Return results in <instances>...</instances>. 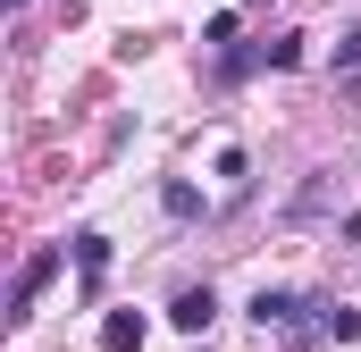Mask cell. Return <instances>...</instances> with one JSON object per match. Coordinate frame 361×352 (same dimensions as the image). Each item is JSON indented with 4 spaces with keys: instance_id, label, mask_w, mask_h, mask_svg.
<instances>
[{
    "instance_id": "obj_1",
    "label": "cell",
    "mask_w": 361,
    "mask_h": 352,
    "mask_svg": "<svg viewBox=\"0 0 361 352\" xmlns=\"http://www.w3.org/2000/svg\"><path fill=\"white\" fill-rule=\"evenodd\" d=\"M302 310H311V294H294V285H261L252 294V327L286 336V344H302Z\"/></svg>"
},
{
    "instance_id": "obj_2",
    "label": "cell",
    "mask_w": 361,
    "mask_h": 352,
    "mask_svg": "<svg viewBox=\"0 0 361 352\" xmlns=\"http://www.w3.org/2000/svg\"><path fill=\"white\" fill-rule=\"evenodd\" d=\"M353 336H361V310H353V302L311 294V310H302V344H353Z\"/></svg>"
},
{
    "instance_id": "obj_3",
    "label": "cell",
    "mask_w": 361,
    "mask_h": 352,
    "mask_svg": "<svg viewBox=\"0 0 361 352\" xmlns=\"http://www.w3.org/2000/svg\"><path fill=\"white\" fill-rule=\"evenodd\" d=\"M59 268H68V244H42V252H34V260L17 268V285H8V310H17V319H25V310H34V294H42V285H51V277H59Z\"/></svg>"
},
{
    "instance_id": "obj_4",
    "label": "cell",
    "mask_w": 361,
    "mask_h": 352,
    "mask_svg": "<svg viewBox=\"0 0 361 352\" xmlns=\"http://www.w3.org/2000/svg\"><path fill=\"white\" fill-rule=\"evenodd\" d=\"M169 319H177L185 336H210V327H219V294H210V285H185L177 302H169Z\"/></svg>"
},
{
    "instance_id": "obj_5",
    "label": "cell",
    "mask_w": 361,
    "mask_h": 352,
    "mask_svg": "<svg viewBox=\"0 0 361 352\" xmlns=\"http://www.w3.org/2000/svg\"><path fill=\"white\" fill-rule=\"evenodd\" d=\"M143 336H152L143 310H109V319H101V352H143Z\"/></svg>"
},
{
    "instance_id": "obj_6",
    "label": "cell",
    "mask_w": 361,
    "mask_h": 352,
    "mask_svg": "<svg viewBox=\"0 0 361 352\" xmlns=\"http://www.w3.org/2000/svg\"><path fill=\"white\" fill-rule=\"evenodd\" d=\"M68 252H76V277H85V294H92V285H101V268H109V235H92V227H85Z\"/></svg>"
},
{
    "instance_id": "obj_7",
    "label": "cell",
    "mask_w": 361,
    "mask_h": 352,
    "mask_svg": "<svg viewBox=\"0 0 361 352\" xmlns=\"http://www.w3.org/2000/svg\"><path fill=\"white\" fill-rule=\"evenodd\" d=\"M160 210H169V218H202L210 201H202V184H185V176H169V184H160Z\"/></svg>"
},
{
    "instance_id": "obj_8",
    "label": "cell",
    "mask_w": 361,
    "mask_h": 352,
    "mask_svg": "<svg viewBox=\"0 0 361 352\" xmlns=\"http://www.w3.org/2000/svg\"><path fill=\"white\" fill-rule=\"evenodd\" d=\"M319 210H328V168L311 176V184H302V193H294V218H319Z\"/></svg>"
},
{
    "instance_id": "obj_9",
    "label": "cell",
    "mask_w": 361,
    "mask_h": 352,
    "mask_svg": "<svg viewBox=\"0 0 361 352\" xmlns=\"http://www.w3.org/2000/svg\"><path fill=\"white\" fill-rule=\"evenodd\" d=\"M336 68H345V76H361V34H345V42H336Z\"/></svg>"
},
{
    "instance_id": "obj_10",
    "label": "cell",
    "mask_w": 361,
    "mask_h": 352,
    "mask_svg": "<svg viewBox=\"0 0 361 352\" xmlns=\"http://www.w3.org/2000/svg\"><path fill=\"white\" fill-rule=\"evenodd\" d=\"M345 244H353V252H361V210H353V218H345Z\"/></svg>"
},
{
    "instance_id": "obj_11",
    "label": "cell",
    "mask_w": 361,
    "mask_h": 352,
    "mask_svg": "<svg viewBox=\"0 0 361 352\" xmlns=\"http://www.w3.org/2000/svg\"><path fill=\"white\" fill-rule=\"evenodd\" d=\"M8 8H25V0H8Z\"/></svg>"
}]
</instances>
